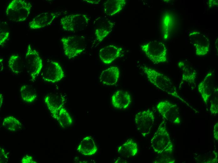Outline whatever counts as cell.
<instances>
[{"label":"cell","mask_w":218,"mask_h":163,"mask_svg":"<svg viewBox=\"0 0 218 163\" xmlns=\"http://www.w3.org/2000/svg\"><path fill=\"white\" fill-rule=\"evenodd\" d=\"M2 124L6 129L10 131H18L22 127L20 122L13 116H9L4 118Z\"/></svg>","instance_id":"d4e9b609"},{"label":"cell","mask_w":218,"mask_h":163,"mask_svg":"<svg viewBox=\"0 0 218 163\" xmlns=\"http://www.w3.org/2000/svg\"><path fill=\"white\" fill-rule=\"evenodd\" d=\"M90 18L85 14L68 15L61 18L60 23L65 31L75 32L82 30L88 25Z\"/></svg>","instance_id":"8992f818"},{"label":"cell","mask_w":218,"mask_h":163,"mask_svg":"<svg viewBox=\"0 0 218 163\" xmlns=\"http://www.w3.org/2000/svg\"><path fill=\"white\" fill-rule=\"evenodd\" d=\"M31 4L23 0H13L8 6L6 15L11 20L20 22L25 20L30 13Z\"/></svg>","instance_id":"277c9868"},{"label":"cell","mask_w":218,"mask_h":163,"mask_svg":"<svg viewBox=\"0 0 218 163\" xmlns=\"http://www.w3.org/2000/svg\"><path fill=\"white\" fill-rule=\"evenodd\" d=\"M119 76L120 71L118 67L111 66L102 72L99 77V81L104 85H113L117 82Z\"/></svg>","instance_id":"d6986e66"},{"label":"cell","mask_w":218,"mask_h":163,"mask_svg":"<svg viewBox=\"0 0 218 163\" xmlns=\"http://www.w3.org/2000/svg\"><path fill=\"white\" fill-rule=\"evenodd\" d=\"M122 52V48L110 45L104 46L100 50L99 56L102 62L109 64L119 57Z\"/></svg>","instance_id":"9a60e30c"},{"label":"cell","mask_w":218,"mask_h":163,"mask_svg":"<svg viewBox=\"0 0 218 163\" xmlns=\"http://www.w3.org/2000/svg\"><path fill=\"white\" fill-rule=\"evenodd\" d=\"M8 65L9 69L15 74L19 73L23 71V62L21 58L18 55L10 56L8 61Z\"/></svg>","instance_id":"484cf974"},{"label":"cell","mask_w":218,"mask_h":163,"mask_svg":"<svg viewBox=\"0 0 218 163\" xmlns=\"http://www.w3.org/2000/svg\"><path fill=\"white\" fill-rule=\"evenodd\" d=\"M77 150L85 156H91L96 153L97 148L93 139L88 136L81 140L77 149Z\"/></svg>","instance_id":"44dd1931"},{"label":"cell","mask_w":218,"mask_h":163,"mask_svg":"<svg viewBox=\"0 0 218 163\" xmlns=\"http://www.w3.org/2000/svg\"><path fill=\"white\" fill-rule=\"evenodd\" d=\"M189 36L190 42L194 46L197 55L204 56L208 53L210 41L205 34L197 30H193L190 32Z\"/></svg>","instance_id":"9c48e42d"},{"label":"cell","mask_w":218,"mask_h":163,"mask_svg":"<svg viewBox=\"0 0 218 163\" xmlns=\"http://www.w3.org/2000/svg\"><path fill=\"white\" fill-rule=\"evenodd\" d=\"M126 3L125 0H109L103 4V10L105 14L113 16L122 10Z\"/></svg>","instance_id":"603a6c76"},{"label":"cell","mask_w":218,"mask_h":163,"mask_svg":"<svg viewBox=\"0 0 218 163\" xmlns=\"http://www.w3.org/2000/svg\"><path fill=\"white\" fill-rule=\"evenodd\" d=\"M151 145L154 152L159 155L173 152V144L167 130L164 121L160 123L153 136L151 140Z\"/></svg>","instance_id":"7a4b0ae2"},{"label":"cell","mask_w":218,"mask_h":163,"mask_svg":"<svg viewBox=\"0 0 218 163\" xmlns=\"http://www.w3.org/2000/svg\"><path fill=\"white\" fill-rule=\"evenodd\" d=\"M93 25L96 41L101 42L112 32L114 24L106 17L101 16L95 20Z\"/></svg>","instance_id":"7c38bea8"},{"label":"cell","mask_w":218,"mask_h":163,"mask_svg":"<svg viewBox=\"0 0 218 163\" xmlns=\"http://www.w3.org/2000/svg\"><path fill=\"white\" fill-rule=\"evenodd\" d=\"M178 66L182 71L181 82L195 87L197 75L196 71L186 60L180 61Z\"/></svg>","instance_id":"e0dca14e"},{"label":"cell","mask_w":218,"mask_h":163,"mask_svg":"<svg viewBox=\"0 0 218 163\" xmlns=\"http://www.w3.org/2000/svg\"><path fill=\"white\" fill-rule=\"evenodd\" d=\"M21 162L22 163H37L32 156L29 155H26L24 156L22 158Z\"/></svg>","instance_id":"4dcf8cb0"},{"label":"cell","mask_w":218,"mask_h":163,"mask_svg":"<svg viewBox=\"0 0 218 163\" xmlns=\"http://www.w3.org/2000/svg\"><path fill=\"white\" fill-rule=\"evenodd\" d=\"M215 77L213 71H209L203 80L199 84L198 90L203 101L207 104L214 91Z\"/></svg>","instance_id":"4fadbf2b"},{"label":"cell","mask_w":218,"mask_h":163,"mask_svg":"<svg viewBox=\"0 0 218 163\" xmlns=\"http://www.w3.org/2000/svg\"><path fill=\"white\" fill-rule=\"evenodd\" d=\"M154 119V114L150 109L140 111L136 114L135 118V125L142 136H146L150 133Z\"/></svg>","instance_id":"ba28073f"},{"label":"cell","mask_w":218,"mask_h":163,"mask_svg":"<svg viewBox=\"0 0 218 163\" xmlns=\"http://www.w3.org/2000/svg\"><path fill=\"white\" fill-rule=\"evenodd\" d=\"M208 4L209 8L214 7L218 6V0H209Z\"/></svg>","instance_id":"d6a6232c"},{"label":"cell","mask_w":218,"mask_h":163,"mask_svg":"<svg viewBox=\"0 0 218 163\" xmlns=\"http://www.w3.org/2000/svg\"><path fill=\"white\" fill-rule=\"evenodd\" d=\"M0 163H4L7 161L9 157V153L3 148H0Z\"/></svg>","instance_id":"f546056e"},{"label":"cell","mask_w":218,"mask_h":163,"mask_svg":"<svg viewBox=\"0 0 218 163\" xmlns=\"http://www.w3.org/2000/svg\"><path fill=\"white\" fill-rule=\"evenodd\" d=\"M44 101L52 116L56 120L59 111L64 107V99L55 94H48L45 97Z\"/></svg>","instance_id":"2e32d148"},{"label":"cell","mask_w":218,"mask_h":163,"mask_svg":"<svg viewBox=\"0 0 218 163\" xmlns=\"http://www.w3.org/2000/svg\"><path fill=\"white\" fill-rule=\"evenodd\" d=\"M59 14V13L52 12L41 13L29 23V27L31 29H37L47 26L51 24Z\"/></svg>","instance_id":"5bb4252c"},{"label":"cell","mask_w":218,"mask_h":163,"mask_svg":"<svg viewBox=\"0 0 218 163\" xmlns=\"http://www.w3.org/2000/svg\"><path fill=\"white\" fill-rule=\"evenodd\" d=\"M56 120L60 125L63 128L69 126L73 123L72 118L64 107L59 111Z\"/></svg>","instance_id":"4316f807"},{"label":"cell","mask_w":218,"mask_h":163,"mask_svg":"<svg viewBox=\"0 0 218 163\" xmlns=\"http://www.w3.org/2000/svg\"><path fill=\"white\" fill-rule=\"evenodd\" d=\"M141 68L148 81L153 85L169 95L186 103L179 95L175 86L169 78L150 67L144 66Z\"/></svg>","instance_id":"6da1fadb"},{"label":"cell","mask_w":218,"mask_h":163,"mask_svg":"<svg viewBox=\"0 0 218 163\" xmlns=\"http://www.w3.org/2000/svg\"><path fill=\"white\" fill-rule=\"evenodd\" d=\"M3 96L1 94H0V107H1V106L2 104L3 103Z\"/></svg>","instance_id":"e575fe53"},{"label":"cell","mask_w":218,"mask_h":163,"mask_svg":"<svg viewBox=\"0 0 218 163\" xmlns=\"http://www.w3.org/2000/svg\"><path fill=\"white\" fill-rule=\"evenodd\" d=\"M156 108L159 113L167 120L176 124L180 123L181 119L176 104L168 101H163L157 104Z\"/></svg>","instance_id":"30bf717a"},{"label":"cell","mask_w":218,"mask_h":163,"mask_svg":"<svg viewBox=\"0 0 218 163\" xmlns=\"http://www.w3.org/2000/svg\"><path fill=\"white\" fill-rule=\"evenodd\" d=\"M141 48L153 63L158 64L168 61L167 48L162 42L151 41L142 45Z\"/></svg>","instance_id":"3957f363"},{"label":"cell","mask_w":218,"mask_h":163,"mask_svg":"<svg viewBox=\"0 0 218 163\" xmlns=\"http://www.w3.org/2000/svg\"><path fill=\"white\" fill-rule=\"evenodd\" d=\"M20 93L22 99L28 103L33 102L37 97L35 90L31 86L27 85H23L21 87Z\"/></svg>","instance_id":"cb8c5ba5"},{"label":"cell","mask_w":218,"mask_h":163,"mask_svg":"<svg viewBox=\"0 0 218 163\" xmlns=\"http://www.w3.org/2000/svg\"><path fill=\"white\" fill-rule=\"evenodd\" d=\"M85 1L86 3H89V4H98L100 2V0H84Z\"/></svg>","instance_id":"836d02e7"},{"label":"cell","mask_w":218,"mask_h":163,"mask_svg":"<svg viewBox=\"0 0 218 163\" xmlns=\"http://www.w3.org/2000/svg\"><path fill=\"white\" fill-rule=\"evenodd\" d=\"M9 33L7 31L0 30V45L3 46L8 39Z\"/></svg>","instance_id":"f1b7e54d"},{"label":"cell","mask_w":218,"mask_h":163,"mask_svg":"<svg viewBox=\"0 0 218 163\" xmlns=\"http://www.w3.org/2000/svg\"><path fill=\"white\" fill-rule=\"evenodd\" d=\"M210 102V112L214 115H216L218 113V88L216 86L211 96Z\"/></svg>","instance_id":"83f0119b"},{"label":"cell","mask_w":218,"mask_h":163,"mask_svg":"<svg viewBox=\"0 0 218 163\" xmlns=\"http://www.w3.org/2000/svg\"><path fill=\"white\" fill-rule=\"evenodd\" d=\"M25 64L31 80L34 82L40 73L43 66L42 60L38 52L30 44L25 55Z\"/></svg>","instance_id":"52a82bcc"},{"label":"cell","mask_w":218,"mask_h":163,"mask_svg":"<svg viewBox=\"0 0 218 163\" xmlns=\"http://www.w3.org/2000/svg\"><path fill=\"white\" fill-rule=\"evenodd\" d=\"M65 77L61 66L57 61L52 60L47 64L42 74L43 80L47 82L55 83Z\"/></svg>","instance_id":"8fae6325"},{"label":"cell","mask_w":218,"mask_h":163,"mask_svg":"<svg viewBox=\"0 0 218 163\" xmlns=\"http://www.w3.org/2000/svg\"><path fill=\"white\" fill-rule=\"evenodd\" d=\"M214 137L215 139L218 140V123H216L215 125L213 130Z\"/></svg>","instance_id":"1f68e13d"},{"label":"cell","mask_w":218,"mask_h":163,"mask_svg":"<svg viewBox=\"0 0 218 163\" xmlns=\"http://www.w3.org/2000/svg\"><path fill=\"white\" fill-rule=\"evenodd\" d=\"M112 105L116 108L120 109L127 108L131 103V97L127 91L123 90L117 91L111 98Z\"/></svg>","instance_id":"ffe728a7"},{"label":"cell","mask_w":218,"mask_h":163,"mask_svg":"<svg viewBox=\"0 0 218 163\" xmlns=\"http://www.w3.org/2000/svg\"><path fill=\"white\" fill-rule=\"evenodd\" d=\"M65 55L69 59L80 54L86 47V39L82 35H75L61 39Z\"/></svg>","instance_id":"5b68a950"},{"label":"cell","mask_w":218,"mask_h":163,"mask_svg":"<svg viewBox=\"0 0 218 163\" xmlns=\"http://www.w3.org/2000/svg\"><path fill=\"white\" fill-rule=\"evenodd\" d=\"M138 151L137 143L132 139H129L118 148L117 152L120 156L126 158L132 157Z\"/></svg>","instance_id":"7402d4cb"},{"label":"cell","mask_w":218,"mask_h":163,"mask_svg":"<svg viewBox=\"0 0 218 163\" xmlns=\"http://www.w3.org/2000/svg\"><path fill=\"white\" fill-rule=\"evenodd\" d=\"M176 24L174 14L170 12H167L163 15L161 27L162 34L164 40H167L171 36Z\"/></svg>","instance_id":"ac0fdd59"}]
</instances>
